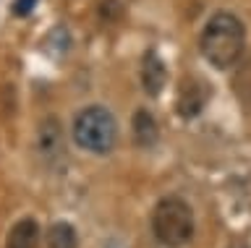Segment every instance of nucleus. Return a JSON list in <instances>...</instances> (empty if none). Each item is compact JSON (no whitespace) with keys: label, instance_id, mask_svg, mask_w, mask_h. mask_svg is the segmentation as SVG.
<instances>
[{"label":"nucleus","instance_id":"nucleus-1","mask_svg":"<svg viewBox=\"0 0 251 248\" xmlns=\"http://www.w3.org/2000/svg\"><path fill=\"white\" fill-rule=\"evenodd\" d=\"M246 47V29H243L241 19L227 11H217L215 16L207 21L199 40V50L209 66L217 71H225L238 63Z\"/></svg>","mask_w":251,"mask_h":248},{"label":"nucleus","instance_id":"nucleus-9","mask_svg":"<svg viewBox=\"0 0 251 248\" xmlns=\"http://www.w3.org/2000/svg\"><path fill=\"white\" fill-rule=\"evenodd\" d=\"M47 248H78V235L71 222H52L47 227Z\"/></svg>","mask_w":251,"mask_h":248},{"label":"nucleus","instance_id":"nucleus-10","mask_svg":"<svg viewBox=\"0 0 251 248\" xmlns=\"http://www.w3.org/2000/svg\"><path fill=\"white\" fill-rule=\"evenodd\" d=\"M34 5H37V0H16V3H13V13H16V16H29V13L34 11Z\"/></svg>","mask_w":251,"mask_h":248},{"label":"nucleus","instance_id":"nucleus-8","mask_svg":"<svg viewBox=\"0 0 251 248\" xmlns=\"http://www.w3.org/2000/svg\"><path fill=\"white\" fill-rule=\"evenodd\" d=\"M131 128H133V141H136V146H141V149H152V146L157 144V120L152 118V113L136 110Z\"/></svg>","mask_w":251,"mask_h":248},{"label":"nucleus","instance_id":"nucleus-4","mask_svg":"<svg viewBox=\"0 0 251 248\" xmlns=\"http://www.w3.org/2000/svg\"><path fill=\"white\" fill-rule=\"evenodd\" d=\"M37 152L47 165H60L66 159V136H63V123L55 115L42 118L37 128Z\"/></svg>","mask_w":251,"mask_h":248},{"label":"nucleus","instance_id":"nucleus-3","mask_svg":"<svg viewBox=\"0 0 251 248\" xmlns=\"http://www.w3.org/2000/svg\"><path fill=\"white\" fill-rule=\"evenodd\" d=\"M74 141L92 154L113 152V146L118 141V123L113 118V113L102 105L84 107L74 120Z\"/></svg>","mask_w":251,"mask_h":248},{"label":"nucleus","instance_id":"nucleus-11","mask_svg":"<svg viewBox=\"0 0 251 248\" xmlns=\"http://www.w3.org/2000/svg\"><path fill=\"white\" fill-rule=\"evenodd\" d=\"M105 248H126V246H121V243H115V240H113V243H107Z\"/></svg>","mask_w":251,"mask_h":248},{"label":"nucleus","instance_id":"nucleus-12","mask_svg":"<svg viewBox=\"0 0 251 248\" xmlns=\"http://www.w3.org/2000/svg\"><path fill=\"white\" fill-rule=\"evenodd\" d=\"M235 248H243V246H235Z\"/></svg>","mask_w":251,"mask_h":248},{"label":"nucleus","instance_id":"nucleus-2","mask_svg":"<svg viewBox=\"0 0 251 248\" xmlns=\"http://www.w3.org/2000/svg\"><path fill=\"white\" fill-rule=\"evenodd\" d=\"M152 232L165 248H183L194 238V212L183 199H160L152 212Z\"/></svg>","mask_w":251,"mask_h":248},{"label":"nucleus","instance_id":"nucleus-5","mask_svg":"<svg viewBox=\"0 0 251 248\" xmlns=\"http://www.w3.org/2000/svg\"><path fill=\"white\" fill-rule=\"evenodd\" d=\"M207 97H209V89L201 79H186L183 87L178 89V99H176L178 115L186 120L196 118L204 110V105H207Z\"/></svg>","mask_w":251,"mask_h":248},{"label":"nucleus","instance_id":"nucleus-7","mask_svg":"<svg viewBox=\"0 0 251 248\" xmlns=\"http://www.w3.org/2000/svg\"><path fill=\"white\" fill-rule=\"evenodd\" d=\"M5 248H39V225L34 220H19L8 232Z\"/></svg>","mask_w":251,"mask_h":248},{"label":"nucleus","instance_id":"nucleus-6","mask_svg":"<svg viewBox=\"0 0 251 248\" xmlns=\"http://www.w3.org/2000/svg\"><path fill=\"white\" fill-rule=\"evenodd\" d=\"M141 84H144V91L149 97H157L165 89V84H168V68H165L162 58L154 50H149L144 55V63H141Z\"/></svg>","mask_w":251,"mask_h":248}]
</instances>
